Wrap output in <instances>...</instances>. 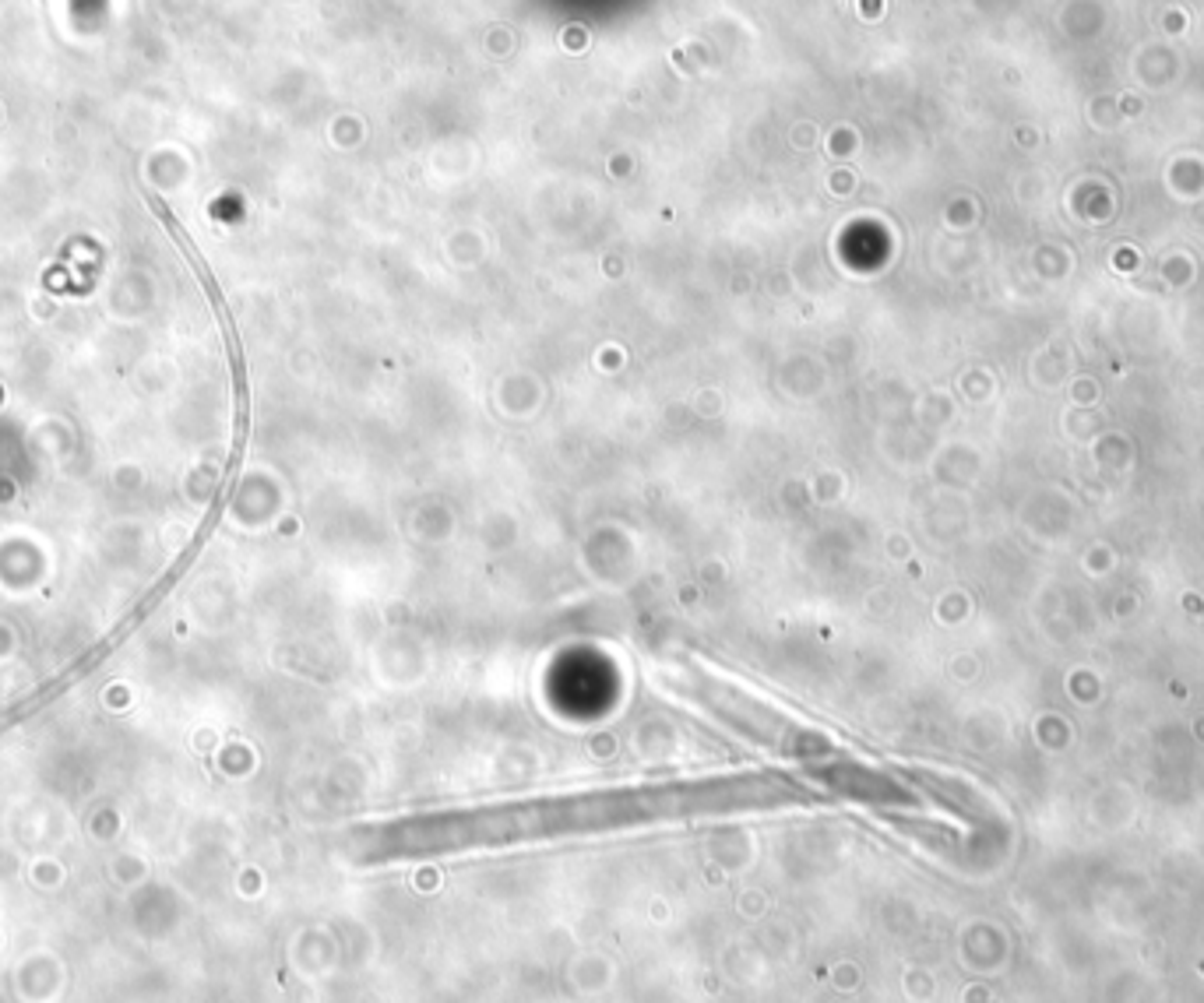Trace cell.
I'll use <instances>...</instances> for the list:
<instances>
[{"label":"cell","mask_w":1204,"mask_h":1003,"mask_svg":"<svg viewBox=\"0 0 1204 1003\" xmlns=\"http://www.w3.org/2000/svg\"><path fill=\"white\" fill-rule=\"evenodd\" d=\"M782 782L747 779V782H701V786H666L635 789V793L574 795V799H543L497 810L448 813L434 820H409L378 831L370 852H423V849H458V845H497L518 838L560 835V831H588V827L627 824V820L676 817V813L739 806V802H768L786 795Z\"/></svg>","instance_id":"1"}]
</instances>
